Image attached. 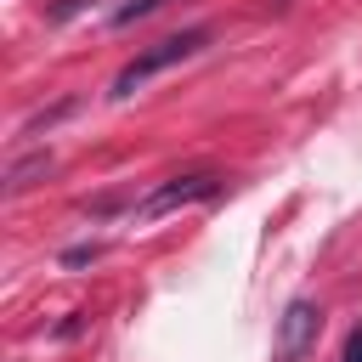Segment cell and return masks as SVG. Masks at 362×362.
Instances as JSON below:
<instances>
[{
    "label": "cell",
    "mask_w": 362,
    "mask_h": 362,
    "mask_svg": "<svg viewBox=\"0 0 362 362\" xmlns=\"http://www.w3.org/2000/svg\"><path fill=\"white\" fill-rule=\"evenodd\" d=\"M62 113H74V102H57V107H45V113H34V119L23 124V141H28V136H40V130H51V124H57Z\"/></svg>",
    "instance_id": "obj_5"
},
{
    "label": "cell",
    "mask_w": 362,
    "mask_h": 362,
    "mask_svg": "<svg viewBox=\"0 0 362 362\" xmlns=\"http://www.w3.org/2000/svg\"><path fill=\"white\" fill-rule=\"evenodd\" d=\"M322 334V311L317 300H288L283 317H277V362H300Z\"/></svg>",
    "instance_id": "obj_3"
},
{
    "label": "cell",
    "mask_w": 362,
    "mask_h": 362,
    "mask_svg": "<svg viewBox=\"0 0 362 362\" xmlns=\"http://www.w3.org/2000/svg\"><path fill=\"white\" fill-rule=\"evenodd\" d=\"M102 255V243H74V249H62V266H90Z\"/></svg>",
    "instance_id": "obj_7"
},
{
    "label": "cell",
    "mask_w": 362,
    "mask_h": 362,
    "mask_svg": "<svg viewBox=\"0 0 362 362\" xmlns=\"http://www.w3.org/2000/svg\"><path fill=\"white\" fill-rule=\"evenodd\" d=\"M51 170V153H40V158H23V164H11V175H6V192H23L34 175H45Z\"/></svg>",
    "instance_id": "obj_4"
},
{
    "label": "cell",
    "mask_w": 362,
    "mask_h": 362,
    "mask_svg": "<svg viewBox=\"0 0 362 362\" xmlns=\"http://www.w3.org/2000/svg\"><path fill=\"white\" fill-rule=\"evenodd\" d=\"M215 192H221V175H215V170H192V175H175V181H164L158 192H147V198L136 204V215H141V221H158V215H170V209L209 204Z\"/></svg>",
    "instance_id": "obj_2"
},
{
    "label": "cell",
    "mask_w": 362,
    "mask_h": 362,
    "mask_svg": "<svg viewBox=\"0 0 362 362\" xmlns=\"http://www.w3.org/2000/svg\"><path fill=\"white\" fill-rule=\"evenodd\" d=\"M339 362H362V328L345 334V356H339Z\"/></svg>",
    "instance_id": "obj_8"
},
{
    "label": "cell",
    "mask_w": 362,
    "mask_h": 362,
    "mask_svg": "<svg viewBox=\"0 0 362 362\" xmlns=\"http://www.w3.org/2000/svg\"><path fill=\"white\" fill-rule=\"evenodd\" d=\"M158 6H170V0H130V6H119V11H113V23L124 28V23H136V17H147V11H158Z\"/></svg>",
    "instance_id": "obj_6"
},
{
    "label": "cell",
    "mask_w": 362,
    "mask_h": 362,
    "mask_svg": "<svg viewBox=\"0 0 362 362\" xmlns=\"http://www.w3.org/2000/svg\"><path fill=\"white\" fill-rule=\"evenodd\" d=\"M266 6H288V0H266Z\"/></svg>",
    "instance_id": "obj_9"
},
{
    "label": "cell",
    "mask_w": 362,
    "mask_h": 362,
    "mask_svg": "<svg viewBox=\"0 0 362 362\" xmlns=\"http://www.w3.org/2000/svg\"><path fill=\"white\" fill-rule=\"evenodd\" d=\"M209 45V28H187V34H170V40H158V45H147L141 57H130L124 68H119V79H113V96L124 102V96H136L153 74H164V68H175V62H187V57H198Z\"/></svg>",
    "instance_id": "obj_1"
}]
</instances>
